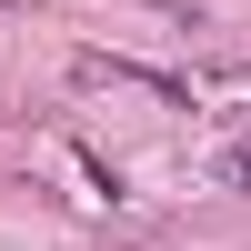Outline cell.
<instances>
[{
    "instance_id": "obj_1",
    "label": "cell",
    "mask_w": 251,
    "mask_h": 251,
    "mask_svg": "<svg viewBox=\"0 0 251 251\" xmlns=\"http://www.w3.org/2000/svg\"><path fill=\"white\" fill-rule=\"evenodd\" d=\"M221 181H231V191H251V151H231V161H221Z\"/></svg>"
}]
</instances>
